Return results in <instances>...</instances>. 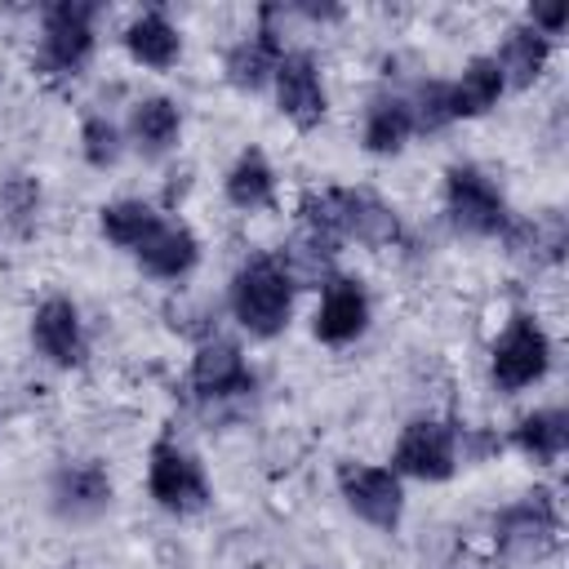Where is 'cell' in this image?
Returning a JSON list of instances; mask_svg holds the SVG:
<instances>
[{
	"instance_id": "cell-27",
	"label": "cell",
	"mask_w": 569,
	"mask_h": 569,
	"mask_svg": "<svg viewBox=\"0 0 569 569\" xmlns=\"http://www.w3.org/2000/svg\"><path fill=\"white\" fill-rule=\"evenodd\" d=\"M565 18H569V9H565V4H533V9H529V27H533V31H542L547 40H551V36H560Z\"/></svg>"
},
{
	"instance_id": "cell-15",
	"label": "cell",
	"mask_w": 569,
	"mask_h": 569,
	"mask_svg": "<svg viewBox=\"0 0 569 569\" xmlns=\"http://www.w3.org/2000/svg\"><path fill=\"white\" fill-rule=\"evenodd\" d=\"M133 258H138V267H142L147 276H156V280H182V276L200 262V240L191 236V227L160 218V227L133 249Z\"/></svg>"
},
{
	"instance_id": "cell-14",
	"label": "cell",
	"mask_w": 569,
	"mask_h": 569,
	"mask_svg": "<svg viewBox=\"0 0 569 569\" xmlns=\"http://www.w3.org/2000/svg\"><path fill=\"white\" fill-rule=\"evenodd\" d=\"M556 525H560V516H556L551 493L547 489H533V493H525L516 507H507L498 516V542L507 551L529 556V551H542L556 538Z\"/></svg>"
},
{
	"instance_id": "cell-21",
	"label": "cell",
	"mask_w": 569,
	"mask_h": 569,
	"mask_svg": "<svg viewBox=\"0 0 569 569\" xmlns=\"http://www.w3.org/2000/svg\"><path fill=\"white\" fill-rule=\"evenodd\" d=\"M413 133V111H409V98H373L369 111H365V151L373 156H396Z\"/></svg>"
},
{
	"instance_id": "cell-22",
	"label": "cell",
	"mask_w": 569,
	"mask_h": 569,
	"mask_svg": "<svg viewBox=\"0 0 569 569\" xmlns=\"http://www.w3.org/2000/svg\"><path fill=\"white\" fill-rule=\"evenodd\" d=\"M511 445L533 462H560V453L569 445V413L565 409H538V413L520 418L511 431Z\"/></svg>"
},
{
	"instance_id": "cell-10",
	"label": "cell",
	"mask_w": 569,
	"mask_h": 569,
	"mask_svg": "<svg viewBox=\"0 0 569 569\" xmlns=\"http://www.w3.org/2000/svg\"><path fill=\"white\" fill-rule=\"evenodd\" d=\"M311 329H316V338L329 342V347L356 342V338L369 329V293H365V284L351 280V276H329Z\"/></svg>"
},
{
	"instance_id": "cell-25",
	"label": "cell",
	"mask_w": 569,
	"mask_h": 569,
	"mask_svg": "<svg viewBox=\"0 0 569 569\" xmlns=\"http://www.w3.org/2000/svg\"><path fill=\"white\" fill-rule=\"evenodd\" d=\"M80 151H84V160H89L93 169H111V164L120 160V151H124L120 129H116L107 116H89L84 129H80Z\"/></svg>"
},
{
	"instance_id": "cell-20",
	"label": "cell",
	"mask_w": 569,
	"mask_h": 569,
	"mask_svg": "<svg viewBox=\"0 0 569 569\" xmlns=\"http://www.w3.org/2000/svg\"><path fill=\"white\" fill-rule=\"evenodd\" d=\"M547 53H551V40H547L542 31H533L529 22H520V27L507 31V40H502V49L493 53V62H498V71H502L507 84L525 89V84H533V80L542 76Z\"/></svg>"
},
{
	"instance_id": "cell-24",
	"label": "cell",
	"mask_w": 569,
	"mask_h": 569,
	"mask_svg": "<svg viewBox=\"0 0 569 569\" xmlns=\"http://www.w3.org/2000/svg\"><path fill=\"white\" fill-rule=\"evenodd\" d=\"M98 222H102V236H107L111 244H120V249L133 253V249L160 227V213H156L151 204H142V200H111V204H102Z\"/></svg>"
},
{
	"instance_id": "cell-5",
	"label": "cell",
	"mask_w": 569,
	"mask_h": 569,
	"mask_svg": "<svg viewBox=\"0 0 569 569\" xmlns=\"http://www.w3.org/2000/svg\"><path fill=\"white\" fill-rule=\"evenodd\" d=\"M445 213H449L453 231H462V236L507 231V200L489 182V173H480L476 164H453L445 173Z\"/></svg>"
},
{
	"instance_id": "cell-1",
	"label": "cell",
	"mask_w": 569,
	"mask_h": 569,
	"mask_svg": "<svg viewBox=\"0 0 569 569\" xmlns=\"http://www.w3.org/2000/svg\"><path fill=\"white\" fill-rule=\"evenodd\" d=\"M307 213V231H316L320 240L338 244V240H360V244H391L400 236L396 209L382 204L369 191H351V187H329L320 196H307L302 204Z\"/></svg>"
},
{
	"instance_id": "cell-18",
	"label": "cell",
	"mask_w": 569,
	"mask_h": 569,
	"mask_svg": "<svg viewBox=\"0 0 569 569\" xmlns=\"http://www.w3.org/2000/svg\"><path fill=\"white\" fill-rule=\"evenodd\" d=\"M502 89H507V80H502V71H498V62H493L489 53H480V58L467 62V71H462L458 80H449V116H453V120L485 116V111L502 98Z\"/></svg>"
},
{
	"instance_id": "cell-6",
	"label": "cell",
	"mask_w": 569,
	"mask_h": 569,
	"mask_svg": "<svg viewBox=\"0 0 569 569\" xmlns=\"http://www.w3.org/2000/svg\"><path fill=\"white\" fill-rule=\"evenodd\" d=\"M93 18H98V4L89 0L49 4L44 36H40V67L53 76H76L93 53Z\"/></svg>"
},
{
	"instance_id": "cell-7",
	"label": "cell",
	"mask_w": 569,
	"mask_h": 569,
	"mask_svg": "<svg viewBox=\"0 0 569 569\" xmlns=\"http://www.w3.org/2000/svg\"><path fill=\"white\" fill-rule=\"evenodd\" d=\"M458 467V431L440 418H413L391 453V471L396 476H413V480H449Z\"/></svg>"
},
{
	"instance_id": "cell-9",
	"label": "cell",
	"mask_w": 569,
	"mask_h": 569,
	"mask_svg": "<svg viewBox=\"0 0 569 569\" xmlns=\"http://www.w3.org/2000/svg\"><path fill=\"white\" fill-rule=\"evenodd\" d=\"M276 107L280 116H289L298 129H316L329 111V98H325V80H320V67L307 49H293L276 62Z\"/></svg>"
},
{
	"instance_id": "cell-4",
	"label": "cell",
	"mask_w": 569,
	"mask_h": 569,
	"mask_svg": "<svg viewBox=\"0 0 569 569\" xmlns=\"http://www.w3.org/2000/svg\"><path fill=\"white\" fill-rule=\"evenodd\" d=\"M147 489L151 498L173 511V516H191L200 507H209V476L200 467L196 453H187L173 440H156L151 458H147Z\"/></svg>"
},
{
	"instance_id": "cell-12",
	"label": "cell",
	"mask_w": 569,
	"mask_h": 569,
	"mask_svg": "<svg viewBox=\"0 0 569 569\" xmlns=\"http://www.w3.org/2000/svg\"><path fill=\"white\" fill-rule=\"evenodd\" d=\"M191 387L200 400H231V396H249L253 391V369L244 365L236 342H204L191 360Z\"/></svg>"
},
{
	"instance_id": "cell-3",
	"label": "cell",
	"mask_w": 569,
	"mask_h": 569,
	"mask_svg": "<svg viewBox=\"0 0 569 569\" xmlns=\"http://www.w3.org/2000/svg\"><path fill=\"white\" fill-rule=\"evenodd\" d=\"M551 369V338L533 316H511V325L498 333L489 356V378L498 391H525Z\"/></svg>"
},
{
	"instance_id": "cell-8",
	"label": "cell",
	"mask_w": 569,
	"mask_h": 569,
	"mask_svg": "<svg viewBox=\"0 0 569 569\" xmlns=\"http://www.w3.org/2000/svg\"><path fill=\"white\" fill-rule=\"evenodd\" d=\"M338 489L347 498V507L373 525V529H396L400 511H405V489L400 476L391 467H373V462H342L338 467Z\"/></svg>"
},
{
	"instance_id": "cell-23",
	"label": "cell",
	"mask_w": 569,
	"mask_h": 569,
	"mask_svg": "<svg viewBox=\"0 0 569 569\" xmlns=\"http://www.w3.org/2000/svg\"><path fill=\"white\" fill-rule=\"evenodd\" d=\"M178 129H182V116H178V102H169V98H142L129 116V133L142 156L169 151L178 142Z\"/></svg>"
},
{
	"instance_id": "cell-13",
	"label": "cell",
	"mask_w": 569,
	"mask_h": 569,
	"mask_svg": "<svg viewBox=\"0 0 569 569\" xmlns=\"http://www.w3.org/2000/svg\"><path fill=\"white\" fill-rule=\"evenodd\" d=\"M49 498L62 520H93L111 502V476L98 462H62L53 471Z\"/></svg>"
},
{
	"instance_id": "cell-2",
	"label": "cell",
	"mask_w": 569,
	"mask_h": 569,
	"mask_svg": "<svg viewBox=\"0 0 569 569\" xmlns=\"http://www.w3.org/2000/svg\"><path fill=\"white\" fill-rule=\"evenodd\" d=\"M289 307H293V280L276 258L258 253L231 276V316L253 338H276L289 325Z\"/></svg>"
},
{
	"instance_id": "cell-17",
	"label": "cell",
	"mask_w": 569,
	"mask_h": 569,
	"mask_svg": "<svg viewBox=\"0 0 569 569\" xmlns=\"http://www.w3.org/2000/svg\"><path fill=\"white\" fill-rule=\"evenodd\" d=\"M124 49H129L133 62L164 71V67L178 62V53H182V36H178V27H173L160 9H147V13H138V18L124 27Z\"/></svg>"
},
{
	"instance_id": "cell-19",
	"label": "cell",
	"mask_w": 569,
	"mask_h": 569,
	"mask_svg": "<svg viewBox=\"0 0 569 569\" xmlns=\"http://www.w3.org/2000/svg\"><path fill=\"white\" fill-rule=\"evenodd\" d=\"M222 187H227V200L236 209H244V213L271 209V200H276V169H271V160L258 147H244L236 156V164L227 169V182Z\"/></svg>"
},
{
	"instance_id": "cell-16",
	"label": "cell",
	"mask_w": 569,
	"mask_h": 569,
	"mask_svg": "<svg viewBox=\"0 0 569 569\" xmlns=\"http://www.w3.org/2000/svg\"><path fill=\"white\" fill-rule=\"evenodd\" d=\"M280 58H284V44H280L276 27L262 22L253 36H244L240 44H231V53H227V80L236 89H244V93H258L276 76V62Z\"/></svg>"
},
{
	"instance_id": "cell-11",
	"label": "cell",
	"mask_w": 569,
	"mask_h": 569,
	"mask_svg": "<svg viewBox=\"0 0 569 569\" xmlns=\"http://www.w3.org/2000/svg\"><path fill=\"white\" fill-rule=\"evenodd\" d=\"M31 342L36 351L58 365V369H71L84 360L89 342H84V325H80V311L71 298H44L31 316Z\"/></svg>"
},
{
	"instance_id": "cell-26",
	"label": "cell",
	"mask_w": 569,
	"mask_h": 569,
	"mask_svg": "<svg viewBox=\"0 0 569 569\" xmlns=\"http://www.w3.org/2000/svg\"><path fill=\"white\" fill-rule=\"evenodd\" d=\"M409 111H413V129H422V133L445 129L453 120L449 116V80H427L418 89V98L409 102Z\"/></svg>"
}]
</instances>
